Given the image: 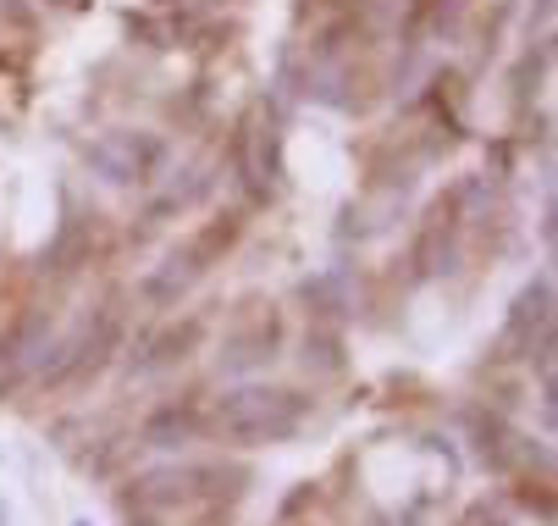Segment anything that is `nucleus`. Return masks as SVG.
I'll use <instances>...</instances> for the list:
<instances>
[{
  "label": "nucleus",
  "mask_w": 558,
  "mask_h": 526,
  "mask_svg": "<svg viewBox=\"0 0 558 526\" xmlns=\"http://www.w3.org/2000/svg\"><path fill=\"white\" fill-rule=\"evenodd\" d=\"M304 416H310L304 394L250 383V388H232L227 399H216L205 427H216L227 443H282V438H293L304 427Z\"/></svg>",
  "instance_id": "1"
},
{
  "label": "nucleus",
  "mask_w": 558,
  "mask_h": 526,
  "mask_svg": "<svg viewBox=\"0 0 558 526\" xmlns=\"http://www.w3.org/2000/svg\"><path fill=\"white\" fill-rule=\"evenodd\" d=\"M161 162H167V144L155 139V133H133V128L100 133V139L89 144V167H95L106 183H144Z\"/></svg>",
  "instance_id": "2"
},
{
  "label": "nucleus",
  "mask_w": 558,
  "mask_h": 526,
  "mask_svg": "<svg viewBox=\"0 0 558 526\" xmlns=\"http://www.w3.org/2000/svg\"><path fill=\"white\" fill-rule=\"evenodd\" d=\"M553 333V283H531L520 299H514V311H509V327H504V344L514 349H531L536 355V338Z\"/></svg>",
  "instance_id": "3"
},
{
  "label": "nucleus",
  "mask_w": 558,
  "mask_h": 526,
  "mask_svg": "<svg viewBox=\"0 0 558 526\" xmlns=\"http://www.w3.org/2000/svg\"><path fill=\"white\" fill-rule=\"evenodd\" d=\"M277 344H282V322L266 311L255 327H232V333H227V344H221V371H255V366H266V360L277 355Z\"/></svg>",
  "instance_id": "4"
},
{
  "label": "nucleus",
  "mask_w": 558,
  "mask_h": 526,
  "mask_svg": "<svg viewBox=\"0 0 558 526\" xmlns=\"http://www.w3.org/2000/svg\"><path fill=\"white\" fill-rule=\"evenodd\" d=\"M199 333H205V322H199V316H194L189 327L178 322V327H167V333H155V338L144 344V355H133V366H138V371H167V366H178V360H189V355H194Z\"/></svg>",
  "instance_id": "5"
},
{
  "label": "nucleus",
  "mask_w": 558,
  "mask_h": 526,
  "mask_svg": "<svg viewBox=\"0 0 558 526\" xmlns=\"http://www.w3.org/2000/svg\"><path fill=\"white\" fill-rule=\"evenodd\" d=\"M238 167H244V178L255 189H266V178L277 172V133L260 128V111L244 122V133H238Z\"/></svg>",
  "instance_id": "6"
},
{
  "label": "nucleus",
  "mask_w": 558,
  "mask_h": 526,
  "mask_svg": "<svg viewBox=\"0 0 558 526\" xmlns=\"http://www.w3.org/2000/svg\"><path fill=\"white\" fill-rule=\"evenodd\" d=\"M199 432H205V416L189 410V405H167V410H155V416L144 421V443H149V449H183V443H194Z\"/></svg>",
  "instance_id": "7"
},
{
  "label": "nucleus",
  "mask_w": 558,
  "mask_h": 526,
  "mask_svg": "<svg viewBox=\"0 0 558 526\" xmlns=\"http://www.w3.org/2000/svg\"><path fill=\"white\" fill-rule=\"evenodd\" d=\"M238 234H244V222H238V216H221L216 228H205V234L189 244V266H194V272H205L221 250H232V244H238Z\"/></svg>",
  "instance_id": "8"
},
{
  "label": "nucleus",
  "mask_w": 558,
  "mask_h": 526,
  "mask_svg": "<svg viewBox=\"0 0 558 526\" xmlns=\"http://www.w3.org/2000/svg\"><path fill=\"white\" fill-rule=\"evenodd\" d=\"M343 272H327V277H310L304 283V299L315 306V316H343L349 311V299H343Z\"/></svg>",
  "instance_id": "9"
},
{
  "label": "nucleus",
  "mask_w": 558,
  "mask_h": 526,
  "mask_svg": "<svg viewBox=\"0 0 558 526\" xmlns=\"http://www.w3.org/2000/svg\"><path fill=\"white\" fill-rule=\"evenodd\" d=\"M376 526H415V515H387V521H376Z\"/></svg>",
  "instance_id": "10"
}]
</instances>
